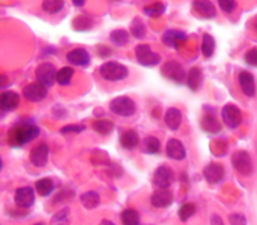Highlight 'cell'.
I'll use <instances>...</instances> for the list:
<instances>
[{"mask_svg":"<svg viewBox=\"0 0 257 225\" xmlns=\"http://www.w3.org/2000/svg\"><path fill=\"white\" fill-rule=\"evenodd\" d=\"M40 130L38 126L32 125V123H22L9 131L8 135V141L13 147H23L30 141L35 140L39 136Z\"/></svg>","mask_w":257,"mask_h":225,"instance_id":"6da1fadb","label":"cell"},{"mask_svg":"<svg viewBox=\"0 0 257 225\" xmlns=\"http://www.w3.org/2000/svg\"><path fill=\"white\" fill-rule=\"evenodd\" d=\"M99 73L102 78H104L108 82H119L125 80L130 74V70L124 64L115 60H109L100 65Z\"/></svg>","mask_w":257,"mask_h":225,"instance_id":"7a4b0ae2","label":"cell"},{"mask_svg":"<svg viewBox=\"0 0 257 225\" xmlns=\"http://www.w3.org/2000/svg\"><path fill=\"white\" fill-rule=\"evenodd\" d=\"M109 108L114 115L120 116V117H131L137 111L136 102L128 96H119L112 100L109 103Z\"/></svg>","mask_w":257,"mask_h":225,"instance_id":"3957f363","label":"cell"},{"mask_svg":"<svg viewBox=\"0 0 257 225\" xmlns=\"http://www.w3.org/2000/svg\"><path fill=\"white\" fill-rule=\"evenodd\" d=\"M232 165L235 170L242 176H251L253 173V164L250 154L246 151H236L232 155Z\"/></svg>","mask_w":257,"mask_h":225,"instance_id":"277c9868","label":"cell"},{"mask_svg":"<svg viewBox=\"0 0 257 225\" xmlns=\"http://www.w3.org/2000/svg\"><path fill=\"white\" fill-rule=\"evenodd\" d=\"M136 58L140 64L145 65V67H155V65L160 64L161 55L153 52L152 48L147 44H140L136 47Z\"/></svg>","mask_w":257,"mask_h":225,"instance_id":"5b68a950","label":"cell"},{"mask_svg":"<svg viewBox=\"0 0 257 225\" xmlns=\"http://www.w3.org/2000/svg\"><path fill=\"white\" fill-rule=\"evenodd\" d=\"M57 72L54 64L49 62L42 63L35 69V77H37L38 82L43 83L47 87H52L55 82H57Z\"/></svg>","mask_w":257,"mask_h":225,"instance_id":"8992f818","label":"cell"},{"mask_svg":"<svg viewBox=\"0 0 257 225\" xmlns=\"http://www.w3.org/2000/svg\"><path fill=\"white\" fill-rule=\"evenodd\" d=\"M221 116H222L223 123L232 130L237 128L242 123V112L237 106L231 105V103H228L222 108Z\"/></svg>","mask_w":257,"mask_h":225,"instance_id":"52a82bcc","label":"cell"},{"mask_svg":"<svg viewBox=\"0 0 257 225\" xmlns=\"http://www.w3.org/2000/svg\"><path fill=\"white\" fill-rule=\"evenodd\" d=\"M161 72H162V74L167 80L173 81L176 83L183 82V80L186 77L185 68L177 60H168V62H166L162 65V68H161Z\"/></svg>","mask_w":257,"mask_h":225,"instance_id":"ba28073f","label":"cell"},{"mask_svg":"<svg viewBox=\"0 0 257 225\" xmlns=\"http://www.w3.org/2000/svg\"><path fill=\"white\" fill-rule=\"evenodd\" d=\"M23 96L30 102H40L48 96V87L40 82H33L23 88Z\"/></svg>","mask_w":257,"mask_h":225,"instance_id":"9c48e42d","label":"cell"},{"mask_svg":"<svg viewBox=\"0 0 257 225\" xmlns=\"http://www.w3.org/2000/svg\"><path fill=\"white\" fill-rule=\"evenodd\" d=\"M153 183L158 189H168L175 183V173L170 166H160L153 176Z\"/></svg>","mask_w":257,"mask_h":225,"instance_id":"30bf717a","label":"cell"},{"mask_svg":"<svg viewBox=\"0 0 257 225\" xmlns=\"http://www.w3.org/2000/svg\"><path fill=\"white\" fill-rule=\"evenodd\" d=\"M14 200H15V204H17L19 208H23V209L32 208L35 203L34 189L30 188V186L19 188L17 191H15Z\"/></svg>","mask_w":257,"mask_h":225,"instance_id":"8fae6325","label":"cell"},{"mask_svg":"<svg viewBox=\"0 0 257 225\" xmlns=\"http://www.w3.org/2000/svg\"><path fill=\"white\" fill-rule=\"evenodd\" d=\"M30 163L35 166V168H44L48 163V158H49V146L47 143H39V145L34 146L30 151Z\"/></svg>","mask_w":257,"mask_h":225,"instance_id":"7c38bea8","label":"cell"},{"mask_svg":"<svg viewBox=\"0 0 257 225\" xmlns=\"http://www.w3.org/2000/svg\"><path fill=\"white\" fill-rule=\"evenodd\" d=\"M193 12L202 19H213L216 17V8L211 0H193Z\"/></svg>","mask_w":257,"mask_h":225,"instance_id":"4fadbf2b","label":"cell"},{"mask_svg":"<svg viewBox=\"0 0 257 225\" xmlns=\"http://www.w3.org/2000/svg\"><path fill=\"white\" fill-rule=\"evenodd\" d=\"M203 178L208 184H218L225 178V168L221 164L211 163L203 169Z\"/></svg>","mask_w":257,"mask_h":225,"instance_id":"5bb4252c","label":"cell"},{"mask_svg":"<svg viewBox=\"0 0 257 225\" xmlns=\"http://www.w3.org/2000/svg\"><path fill=\"white\" fill-rule=\"evenodd\" d=\"M173 194L168 189H158L153 193L151 203L157 209H166L173 204Z\"/></svg>","mask_w":257,"mask_h":225,"instance_id":"9a60e30c","label":"cell"},{"mask_svg":"<svg viewBox=\"0 0 257 225\" xmlns=\"http://www.w3.org/2000/svg\"><path fill=\"white\" fill-rule=\"evenodd\" d=\"M20 97L14 91H5L0 93V110L4 112H10L19 107Z\"/></svg>","mask_w":257,"mask_h":225,"instance_id":"2e32d148","label":"cell"},{"mask_svg":"<svg viewBox=\"0 0 257 225\" xmlns=\"http://www.w3.org/2000/svg\"><path fill=\"white\" fill-rule=\"evenodd\" d=\"M166 154L170 159L172 160L181 161L186 158L187 153H186V148L183 146V143L181 142L177 138H170L166 146Z\"/></svg>","mask_w":257,"mask_h":225,"instance_id":"e0dca14e","label":"cell"},{"mask_svg":"<svg viewBox=\"0 0 257 225\" xmlns=\"http://www.w3.org/2000/svg\"><path fill=\"white\" fill-rule=\"evenodd\" d=\"M67 60L73 65L87 67L90 63V55L84 48H75L67 54Z\"/></svg>","mask_w":257,"mask_h":225,"instance_id":"ac0fdd59","label":"cell"},{"mask_svg":"<svg viewBox=\"0 0 257 225\" xmlns=\"http://www.w3.org/2000/svg\"><path fill=\"white\" fill-rule=\"evenodd\" d=\"M238 83H240V87L242 90V92L245 93V96L247 97H253L256 93V83L255 78L247 70H242L238 76Z\"/></svg>","mask_w":257,"mask_h":225,"instance_id":"d6986e66","label":"cell"},{"mask_svg":"<svg viewBox=\"0 0 257 225\" xmlns=\"http://www.w3.org/2000/svg\"><path fill=\"white\" fill-rule=\"evenodd\" d=\"M186 40H187V35L180 30H167L162 37V42L165 43V45L172 48H177L181 43Z\"/></svg>","mask_w":257,"mask_h":225,"instance_id":"ffe728a7","label":"cell"},{"mask_svg":"<svg viewBox=\"0 0 257 225\" xmlns=\"http://www.w3.org/2000/svg\"><path fill=\"white\" fill-rule=\"evenodd\" d=\"M165 122L170 130H178L181 123H182V112L176 107L168 108V110L166 111Z\"/></svg>","mask_w":257,"mask_h":225,"instance_id":"44dd1931","label":"cell"},{"mask_svg":"<svg viewBox=\"0 0 257 225\" xmlns=\"http://www.w3.org/2000/svg\"><path fill=\"white\" fill-rule=\"evenodd\" d=\"M119 143L123 148H125V150H135V148L140 145V136H138L137 131H124V132L120 135Z\"/></svg>","mask_w":257,"mask_h":225,"instance_id":"7402d4cb","label":"cell"},{"mask_svg":"<svg viewBox=\"0 0 257 225\" xmlns=\"http://www.w3.org/2000/svg\"><path fill=\"white\" fill-rule=\"evenodd\" d=\"M203 74L202 69L200 67H192L188 72L187 76V87L190 88L192 92H197L202 86Z\"/></svg>","mask_w":257,"mask_h":225,"instance_id":"603a6c76","label":"cell"},{"mask_svg":"<svg viewBox=\"0 0 257 225\" xmlns=\"http://www.w3.org/2000/svg\"><path fill=\"white\" fill-rule=\"evenodd\" d=\"M35 190L40 196L45 198L54 191V181L49 178H43L35 183Z\"/></svg>","mask_w":257,"mask_h":225,"instance_id":"cb8c5ba5","label":"cell"},{"mask_svg":"<svg viewBox=\"0 0 257 225\" xmlns=\"http://www.w3.org/2000/svg\"><path fill=\"white\" fill-rule=\"evenodd\" d=\"M80 201H82L83 206L85 209L92 210V209H95L100 204L99 194H97L95 191H87V193L80 196Z\"/></svg>","mask_w":257,"mask_h":225,"instance_id":"d4e9b609","label":"cell"},{"mask_svg":"<svg viewBox=\"0 0 257 225\" xmlns=\"http://www.w3.org/2000/svg\"><path fill=\"white\" fill-rule=\"evenodd\" d=\"M201 50H202V54L206 58H211L213 55L216 50V42L215 38L212 37L208 33H205L202 37V45H201Z\"/></svg>","mask_w":257,"mask_h":225,"instance_id":"484cf974","label":"cell"},{"mask_svg":"<svg viewBox=\"0 0 257 225\" xmlns=\"http://www.w3.org/2000/svg\"><path fill=\"white\" fill-rule=\"evenodd\" d=\"M92 127L99 135L107 136L113 132V130H114V123L110 120H97L93 122Z\"/></svg>","mask_w":257,"mask_h":225,"instance_id":"4316f807","label":"cell"},{"mask_svg":"<svg viewBox=\"0 0 257 225\" xmlns=\"http://www.w3.org/2000/svg\"><path fill=\"white\" fill-rule=\"evenodd\" d=\"M202 128L208 133H215L220 132L221 131V125L217 121V118L213 117L212 115H206L205 117L202 118Z\"/></svg>","mask_w":257,"mask_h":225,"instance_id":"83f0119b","label":"cell"},{"mask_svg":"<svg viewBox=\"0 0 257 225\" xmlns=\"http://www.w3.org/2000/svg\"><path fill=\"white\" fill-rule=\"evenodd\" d=\"M42 8L47 14H58L64 8V0H43Z\"/></svg>","mask_w":257,"mask_h":225,"instance_id":"f1b7e54d","label":"cell"},{"mask_svg":"<svg viewBox=\"0 0 257 225\" xmlns=\"http://www.w3.org/2000/svg\"><path fill=\"white\" fill-rule=\"evenodd\" d=\"M74 76V69L72 67H63L57 72V83L59 86H69L72 82V78Z\"/></svg>","mask_w":257,"mask_h":225,"instance_id":"f546056e","label":"cell"},{"mask_svg":"<svg viewBox=\"0 0 257 225\" xmlns=\"http://www.w3.org/2000/svg\"><path fill=\"white\" fill-rule=\"evenodd\" d=\"M123 225H141V216L135 209H125L120 215Z\"/></svg>","mask_w":257,"mask_h":225,"instance_id":"4dcf8cb0","label":"cell"},{"mask_svg":"<svg viewBox=\"0 0 257 225\" xmlns=\"http://www.w3.org/2000/svg\"><path fill=\"white\" fill-rule=\"evenodd\" d=\"M143 10H145L146 15H148V17L158 18L161 17V15H163V13L166 12V5L161 2H156L153 3V4L145 7Z\"/></svg>","mask_w":257,"mask_h":225,"instance_id":"1f68e13d","label":"cell"},{"mask_svg":"<svg viewBox=\"0 0 257 225\" xmlns=\"http://www.w3.org/2000/svg\"><path fill=\"white\" fill-rule=\"evenodd\" d=\"M196 210H197V208H196V205L193 203H185L180 208V210H178V216H180L181 221H187L188 219L192 218L193 215L196 214Z\"/></svg>","mask_w":257,"mask_h":225,"instance_id":"d6a6232c","label":"cell"},{"mask_svg":"<svg viewBox=\"0 0 257 225\" xmlns=\"http://www.w3.org/2000/svg\"><path fill=\"white\" fill-rule=\"evenodd\" d=\"M131 34L133 35L137 39H143L146 37V33H147V29H146V25L143 24L141 19H135L131 24Z\"/></svg>","mask_w":257,"mask_h":225,"instance_id":"836d02e7","label":"cell"},{"mask_svg":"<svg viewBox=\"0 0 257 225\" xmlns=\"http://www.w3.org/2000/svg\"><path fill=\"white\" fill-rule=\"evenodd\" d=\"M128 39H130V33L124 29H117L110 33V40L117 45H125Z\"/></svg>","mask_w":257,"mask_h":225,"instance_id":"e575fe53","label":"cell"},{"mask_svg":"<svg viewBox=\"0 0 257 225\" xmlns=\"http://www.w3.org/2000/svg\"><path fill=\"white\" fill-rule=\"evenodd\" d=\"M145 146H146V150H147V153L152 154V155L158 154L161 150L160 140H158L157 137H155V136H147L145 140Z\"/></svg>","mask_w":257,"mask_h":225,"instance_id":"d590c367","label":"cell"},{"mask_svg":"<svg viewBox=\"0 0 257 225\" xmlns=\"http://www.w3.org/2000/svg\"><path fill=\"white\" fill-rule=\"evenodd\" d=\"M69 209H63V210L58 211L52 219V225H69Z\"/></svg>","mask_w":257,"mask_h":225,"instance_id":"8d00e7d4","label":"cell"},{"mask_svg":"<svg viewBox=\"0 0 257 225\" xmlns=\"http://www.w3.org/2000/svg\"><path fill=\"white\" fill-rule=\"evenodd\" d=\"M218 5H220L221 10L227 14L232 13L236 8V0H217Z\"/></svg>","mask_w":257,"mask_h":225,"instance_id":"74e56055","label":"cell"},{"mask_svg":"<svg viewBox=\"0 0 257 225\" xmlns=\"http://www.w3.org/2000/svg\"><path fill=\"white\" fill-rule=\"evenodd\" d=\"M85 130V126L83 125H68L60 128V133L67 135V133H80Z\"/></svg>","mask_w":257,"mask_h":225,"instance_id":"f35d334b","label":"cell"},{"mask_svg":"<svg viewBox=\"0 0 257 225\" xmlns=\"http://www.w3.org/2000/svg\"><path fill=\"white\" fill-rule=\"evenodd\" d=\"M245 62L251 67H257V48L247 50L245 54Z\"/></svg>","mask_w":257,"mask_h":225,"instance_id":"ab89813d","label":"cell"},{"mask_svg":"<svg viewBox=\"0 0 257 225\" xmlns=\"http://www.w3.org/2000/svg\"><path fill=\"white\" fill-rule=\"evenodd\" d=\"M228 220H230L231 225H246L247 224L245 215H242V214H240V213L231 214L230 218H228Z\"/></svg>","mask_w":257,"mask_h":225,"instance_id":"60d3db41","label":"cell"},{"mask_svg":"<svg viewBox=\"0 0 257 225\" xmlns=\"http://www.w3.org/2000/svg\"><path fill=\"white\" fill-rule=\"evenodd\" d=\"M211 225H225L221 216H218L217 214H213L212 218H211Z\"/></svg>","mask_w":257,"mask_h":225,"instance_id":"b9f144b4","label":"cell"},{"mask_svg":"<svg viewBox=\"0 0 257 225\" xmlns=\"http://www.w3.org/2000/svg\"><path fill=\"white\" fill-rule=\"evenodd\" d=\"M9 85V81H8V77L4 74H0V88L5 87V86Z\"/></svg>","mask_w":257,"mask_h":225,"instance_id":"7bdbcfd3","label":"cell"},{"mask_svg":"<svg viewBox=\"0 0 257 225\" xmlns=\"http://www.w3.org/2000/svg\"><path fill=\"white\" fill-rule=\"evenodd\" d=\"M72 2L75 7H83L85 4V0H72Z\"/></svg>","mask_w":257,"mask_h":225,"instance_id":"ee69618b","label":"cell"},{"mask_svg":"<svg viewBox=\"0 0 257 225\" xmlns=\"http://www.w3.org/2000/svg\"><path fill=\"white\" fill-rule=\"evenodd\" d=\"M102 225H114V224H113L112 221H109V220H103Z\"/></svg>","mask_w":257,"mask_h":225,"instance_id":"f6af8a7d","label":"cell"},{"mask_svg":"<svg viewBox=\"0 0 257 225\" xmlns=\"http://www.w3.org/2000/svg\"><path fill=\"white\" fill-rule=\"evenodd\" d=\"M2 169H3V161L2 159H0V171H2Z\"/></svg>","mask_w":257,"mask_h":225,"instance_id":"bcb514c9","label":"cell"},{"mask_svg":"<svg viewBox=\"0 0 257 225\" xmlns=\"http://www.w3.org/2000/svg\"><path fill=\"white\" fill-rule=\"evenodd\" d=\"M34 225H45L44 223H37V224H34Z\"/></svg>","mask_w":257,"mask_h":225,"instance_id":"7dc6e473","label":"cell"}]
</instances>
